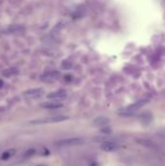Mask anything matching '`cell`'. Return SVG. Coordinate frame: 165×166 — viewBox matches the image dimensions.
Listing matches in <instances>:
<instances>
[{"label": "cell", "mask_w": 165, "mask_h": 166, "mask_svg": "<svg viewBox=\"0 0 165 166\" xmlns=\"http://www.w3.org/2000/svg\"><path fill=\"white\" fill-rule=\"evenodd\" d=\"M37 166H43V165H37Z\"/></svg>", "instance_id": "obj_17"}, {"label": "cell", "mask_w": 165, "mask_h": 166, "mask_svg": "<svg viewBox=\"0 0 165 166\" xmlns=\"http://www.w3.org/2000/svg\"><path fill=\"white\" fill-rule=\"evenodd\" d=\"M2 86H3V82H2L1 80H0V87H1Z\"/></svg>", "instance_id": "obj_16"}, {"label": "cell", "mask_w": 165, "mask_h": 166, "mask_svg": "<svg viewBox=\"0 0 165 166\" xmlns=\"http://www.w3.org/2000/svg\"><path fill=\"white\" fill-rule=\"evenodd\" d=\"M90 166H98V164H97V163H95V162H94V163H92V164H91Z\"/></svg>", "instance_id": "obj_15"}, {"label": "cell", "mask_w": 165, "mask_h": 166, "mask_svg": "<svg viewBox=\"0 0 165 166\" xmlns=\"http://www.w3.org/2000/svg\"><path fill=\"white\" fill-rule=\"evenodd\" d=\"M85 140L81 137H75V138H67L57 141L56 144L59 146H78L84 144Z\"/></svg>", "instance_id": "obj_3"}, {"label": "cell", "mask_w": 165, "mask_h": 166, "mask_svg": "<svg viewBox=\"0 0 165 166\" xmlns=\"http://www.w3.org/2000/svg\"><path fill=\"white\" fill-rule=\"evenodd\" d=\"M15 153H16V150H14V149L5 151V152L1 154V158H2L3 160H7V159H9V158H11L13 155L15 154Z\"/></svg>", "instance_id": "obj_10"}, {"label": "cell", "mask_w": 165, "mask_h": 166, "mask_svg": "<svg viewBox=\"0 0 165 166\" xmlns=\"http://www.w3.org/2000/svg\"><path fill=\"white\" fill-rule=\"evenodd\" d=\"M141 119H142V121L146 122V123H149L152 121V116H151L150 113H145V114L142 115Z\"/></svg>", "instance_id": "obj_11"}, {"label": "cell", "mask_w": 165, "mask_h": 166, "mask_svg": "<svg viewBox=\"0 0 165 166\" xmlns=\"http://www.w3.org/2000/svg\"><path fill=\"white\" fill-rule=\"evenodd\" d=\"M16 73H17V70H15V69H8V70L3 72V75L4 76H10V75L16 74Z\"/></svg>", "instance_id": "obj_13"}, {"label": "cell", "mask_w": 165, "mask_h": 166, "mask_svg": "<svg viewBox=\"0 0 165 166\" xmlns=\"http://www.w3.org/2000/svg\"><path fill=\"white\" fill-rule=\"evenodd\" d=\"M66 96H67V92L65 91L60 90V91H53L51 93H49L47 95V98L54 100V101H57V100H61V99L66 98Z\"/></svg>", "instance_id": "obj_7"}, {"label": "cell", "mask_w": 165, "mask_h": 166, "mask_svg": "<svg viewBox=\"0 0 165 166\" xmlns=\"http://www.w3.org/2000/svg\"><path fill=\"white\" fill-rule=\"evenodd\" d=\"M148 102H149V99H142V100H139V101H137L136 103H134V104H132V105H130V106H128V107H126V108L121 110L119 114L124 115V116L132 115L135 111H137L138 109L142 108V107H143L144 105L147 104Z\"/></svg>", "instance_id": "obj_1"}, {"label": "cell", "mask_w": 165, "mask_h": 166, "mask_svg": "<svg viewBox=\"0 0 165 166\" xmlns=\"http://www.w3.org/2000/svg\"><path fill=\"white\" fill-rule=\"evenodd\" d=\"M40 106L44 109L54 110V109H59V108H61V107H63V104L60 102H57V101H50V102H44Z\"/></svg>", "instance_id": "obj_8"}, {"label": "cell", "mask_w": 165, "mask_h": 166, "mask_svg": "<svg viewBox=\"0 0 165 166\" xmlns=\"http://www.w3.org/2000/svg\"><path fill=\"white\" fill-rule=\"evenodd\" d=\"M60 75L61 74L59 71H49V72L44 73L40 77V79L43 82H54V81H56L59 79Z\"/></svg>", "instance_id": "obj_4"}, {"label": "cell", "mask_w": 165, "mask_h": 166, "mask_svg": "<svg viewBox=\"0 0 165 166\" xmlns=\"http://www.w3.org/2000/svg\"><path fill=\"white\" fill-rule=\"evenodd\" d=\"M100 131L102 132V133H106V134H110L111 133V128L110 127H108V126H103V127L100 129Z\"/></svg>", "instance_id": "obj_14"}, {"label": "cell", "mask_w": 165, "mask_h": 166, "mask_svg": "<svg viewBox=\"0 0 165 166\" xmlns=\"http://www.w3.org/2000/svg\"><path fill=\"white\" fill-rule=\"evenodd\" d=\"M44 93V90L41 87H36V89H30L27 90L23 92V95L26 98H37V97L42 96Z\"/></svg>", "instance_id": "obj_6"}, {"label": "cell", "mask_w": 165, "mask_h": 166, "mask_svg": "<svg viewBox=\"0 0 165 166\" xmlns=\"http://www.w3.org/2000/svg\"><path fill=\"white\" fill-rule=\"evenodd\" d=\"M110 122V119L107 118L105 116H100V117H97L96 119H94L93 121V124L96 126H99V127H103V126L107 125Z\"/></svg>", "instance_id": "obj_9"}, {"label": "cell", "mask_w": 165, "mask_h": 166, "mask_svg": "<svg viewBox=\"0 0 165 166\" xmlns=\"http://www.w3.org/2000/svg\"><path fill=\"white\" fill-rule=\"evenodd\" d=\"M35 153H36V151H35L34 149H29V150H27V151L25 152V153L23 154V157L26 158H31L32 155H34Z\"/></svg>", "instance_id": "obj_12"}, {"label": "cell", "mask_w": 165, "mask_h": 166, "mask_svg": "<svg viewBox=\"0 0 165 166\" xmlns=\"http://www.w3.org/2000/svg\"><path fill=\"white\" fill-rule=\"evenodd\" d=\"M69 119V117L67 116H54V117H49V118L44 119H39L34 120L31 122L33 124H41V123H54V122H61Z\"/></svg>", "instance_id": "obj_2"}, {"label": "cell", "mask_w": 165, "mask_h": 166, "mask_svg": "<svg viewBox=\"0 0 165 166\" xmlns=\"http://www.w3.org/2000/svg\"><path fill=\"white\" fill-rule=\"evenodd\" d=\"M119 148H120L119 144L116 142H113V141H104L100 145V149L103 150L104 152H107V153L116 152V150H119Z\"/></svg>", "instance_id": "obj_5"}]
</instances>
